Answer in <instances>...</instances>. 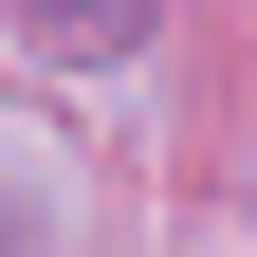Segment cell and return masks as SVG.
Listing matches in <instances>:
<instances>
[{
	"mask_svg": "<svg viewBox=\"0 0 257 257\" xmlns=\"http://www.w3.org/2000/svg\"><path fill=\"white\" fill-rule=\"evenodd\" d=\"M19 19H37L55 55H128V37H147V0H19Z\"/></svg>",
	"mask_w": 257,
	"mask_h": 257,
	"instance_id": "obj_1",
	"label": "cell"
}]
</instances>
